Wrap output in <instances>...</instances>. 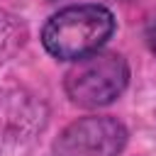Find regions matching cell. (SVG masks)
<instances>
[{
  "mask_svg": "<svg viewBox=\"0 0 156 156\" xmlns=\"http://www.w3.org/2000/svg\"><path fill=\"white\" fill-rule=\"evenodd\" d=\"M129 80V66L119 54L93 51L76 58L66 73V93L80 107H102L122 95Z\"/></svg>",
  "mask_w": 156,
  "mask_h": 156,
  "instance_id": "7a4b0ae2",
  "label": "cell"
},
{
  "mask_svg": "<svg viewBox=\"0 0 156 156\" xmlns=\"http://www.w3.org/2000/svg\"><path fill=\"white\" fill-rule=\"evenodd\" d=\"M127 129L112 117H83L71 122L56 139V156H119Z\"/></svg>",
  "mask_w": 156,
  "mask_h": 156,
  "instance_id": "3957f363",
  "label": "cell"
},
{
  "mask_svg": "<svg viewBox=\"0 0 156 156\" xmlns=\"http://www.w3.org/2000/svg\"><path fill=\"white\" fill-rule=\"evenodd\" d=\"M149 46H151V51L156 54V24H154L151 32H149Z\"/></svg>",
  "mask_w": 156,
  "mask_h": 156,
  "instance_id": "277c9868",
  "label": "cell"
},
{
  "mask_svg": "<svg viewBox=\"0 0 156 156\" xmlns=\"http://www.w3.org/2000/svg\"><path fill=\"white\" fill-rule=\"evenodd\" d=\"M115 32V17L102 5H71L58 10L41 32L46 51L56 58H83L98 51Z\"/></svg>",
  "mask_w": 156,
  "mask_h": 156,
  "instance_id": "6da1fadb",
  "label": "cell"
}]
</instances>
